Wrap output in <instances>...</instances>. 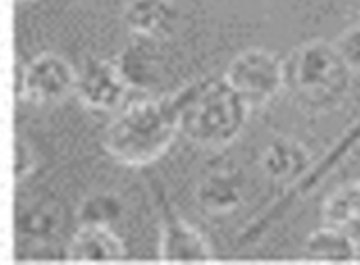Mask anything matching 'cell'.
<instances>
[{"instance_id": "obj_1", "label": "cell", "mask_w": 360, "mask_h": 265, "mask_svg": "<svg viewBox=\"0 0 360 265\" xmlns=\"http://www.w3.org/2000/svg\"><path fill=\"white\" fill-rule=\"evenodd\" d=\"M177 135L179 118L173 95L141 97L116 110L103 133V148L116 162L141 169L162 158Z\"/></svg>"}, {"instance_id": "obj_2", "label": "cell", "mask_w": 360, "mask_h": 265, "mask_svg": "<svg viewBox=\"0 0 360 265\" xmlns=\"http://www.w3.org/2000/svg\"><path fill=\"white\" fill-rule=\"evenodd\" d=\"M179 133L200 148H226L247 127L251 108L224 78L192 82L173 95Z\"/></svg>"}, {"instance_id": "obj_3", "label": "cell", "mask_w": 360, "mask_h": 265, "mask_svg": "<svg viewBox=\"0 0 360 265\" xmlns=\"http://www.w3.org/2000/svg\"><path fill=\"white\" fill-rule=\"evenodd\" d=\"M352 82V70L340 55L335 42L310 40L285 59V89L310 110L340 105Z\"/></svg>"}, {"instance_id": "obj_4", "label": "cell", "mask_w": 360, "mask_h": 265, "mask_svg": "<svg viewBox=\"0 0 360 265\" xmlns=\"http://www.w3.org/2000/svg\"><path fill=\"white\" fill-rule=\"evenodd\" d=\"M224 80L251 110L262 108L285 89V61L262 46L245 49L228 63Z\"/></svg>"}, {"instance_id": "obj_5", "label": "cell", "mask_w": 360, "mask_h": 265, "mask_svg": "<svg viewBox=\"0 0 360 265\" xmlns=\"http://www.w3.org/2000/svg\"><path fill=\"white\" fill-rule=\"evenodd\" d=\"M74 89L76 70L68 59H63L57 53L44 51L21 70L19 97L30 105H57L63 99H68L74 93Z\"/></svg>"}, {"instance_id": "obj_6", "label": "cell", "mask_w": 360, "mask_h": 265, "mask_svg": "<svg viewBox=\"0 0 360 265\" xmlns=\"http://www.w3.org/2000/svg\"><path fill=\"white\" fill-rule=\"evenodd\" d=\"M76 97L95 112H116L129 93V86L114 59H89L76 72Z\"/></svg>"}, {"instance_id": "obj_7", "label": "cell", "mask_w": 360, "mask_h": 265, "mask_svg": "<svg viewBox=\"0 0 360 265\" xmlns=\"http://www.w3.org/2000/svg\"><path fill=\"white\" fill-rule=\"evenodd\" d=\"M160 259L173 264H202L213 259L205 236L179 217L169 202L160 200Z\"/></svg>"}, {"instance_id": "obj_8", "label": "cell", "mask_w": 360, "mask_h": 265, "mask_svg": "<svg viewBox=\"0 0 360 265\" xmlns=\"http://www.w3.org/2000/svg\"><path fill=\"white\" fill-rule=\"evenodd\" d=\"M259 164L268 179L276 183H293L308 173L312 154L297 137L281 135L266 146Z\"/></svg>"}, {"instance_id": "obj_9", "label": "cell", "mask_w": 360, "mask_h": 265, "mask_svg": "<svg viewBox=\"0 0 360 265\" xmlns=\"http://www.w3.org/2000/svg\"><path fill=\"white\" fill-rule=\"evenodd\" d=\"M127 249L122 240L103 226H80L72 236L65 257L72 264H108L124 259Z\"/></svg>"}, {"instance_id": "obj_10", "label": "cell", "mask_w": 360, "mask_h": 265, "mask_svg": "<svg viewBox=\"0 0 360 265\" xmlns=\"http://www.w3.org/2000/svg\"><path fill=\"white\" fill-rule=\"evenodd\" d=\"M129 91H150L160 76V59L156 40L133 36V40L114 59Z\"/></svg>"}, {"instance_id": "obj_11", "label": "cell", "mask_w": 360, "mask_h": 265, "mask_svg": "<svg viewBox=\"0 0 360 265\" xmlns=\"http://www.w3.org/2000/svg\"><path fill=\"white\" fill-rule=\"evenodd\" d=\"M177 6L173 0H129L124 6V25L133 36L160 40L173 32Z\"/></svg>"}, {"instance_id": "obj_12", "label": "cell", "mask_w": 360, "mask_h": 265, "mask_svg": "<svg viewBox=\"0 0 360 265\" xmlns=\"http://www.w3.org/2000/svg\"><path fill=\"white\" fill-rule=\"evenodd\" d=\"M304 253L308 259L314 261H329V264H348L360 257V247L356 238L342 228L323 226L314 230L304 245Z\"/></svg>"}, {"instance_id": "obj_13", "label": "cell", "mask_w": 360, "mask_h": 265, "mask_svg": "<svg viewBox=\"0 0 360 265\" xmlns=\"http://www.w3.org/2000/svg\"><path fill=\"white\" fill-rule=\"evenodd\" d=\"M196 200L209 213H230L243 202V183L228 169H217L198 183Z\"/></svg>"}, {"instance_id": "obj_14", "label": "cell", "mask_w": 360, "mask_h": 265, "mask_svg": "<svg viewBox=\"0 0 360 265\" xmlns=\"http://www.w3.org/2000/svg\"><path fill=\"white\" fill-rule=\"evenodd\" d=\"M63 226V215L57 205L34 200L23 205L15 215V230L21 238L32 243L53 240Z\"/></svg>"}, {"instance_id": "obj_15", "label": "cell", "mask_w": 360, "mask_h": 265, "mask_svg": "<svg viewBox=\"0 0 360 265\" xmlns=\"http://www.w3.org/2000/svg\"><path fill=\"white\" fill-rule=\"evenodd\" d=\"M323 221L342 230H360V179L338 186L323 202Z\"/></svg>"}, {"instance_id": "obj_16", "label": "cell", "mask_w": 360, "mask_h": 265, "mask_svg": "<svg viewBox=\"0 0 360 265\" xmlns=\"http://www.w3.org/2000/svg\"><path fill=\"white\" fill-rule=\"evenodd\" d=\"M124 215V202L112 192H95L86 196L78 207L80 226H103L112 228Z\"/></svg>"}, {"instance_id": "obj_17", "label": "cell", "mask_w": 360, "mask_h": 265, "mask_svg": "<svg viewBox=\"0 0 360 265\" xmlns=\"http://www.w3.org/2000/svg\"><path fill=\"white\" fill-rule=\"evenodd\" d=\"M335 46L348 63V67L352 70V74L360 72V23L342 32V36L335 40Z\"/></svg>"}, {"instance_id": "obj_18", "label": "cell", "mask_w": 360, "mask_h": 265, "mask_svg": "<svg viewBox=\"0 0 360 265\" xmlns=\"http://www.w3.org/2000/svg\"><path fill=\"white\" fill-rule=\"evenodd\" d=\"M32 169H34V154L30 146L23 139L15 141V177L23 179L32 173Z\"/></svg>"}, {"instance_id": "obj_19", "label": "cell", "mask_w": 360, "mask_h": 265, "mask_svg": "<svg viewBox=\"0 0 360 265\" xmlns=\"http://www.w3.org/2000/svg\"><path fill=\"white\" fill-rule=\"evenodd\" d=\"M21 2H27V0H21Z\"/></svg>"}]
</instances>
